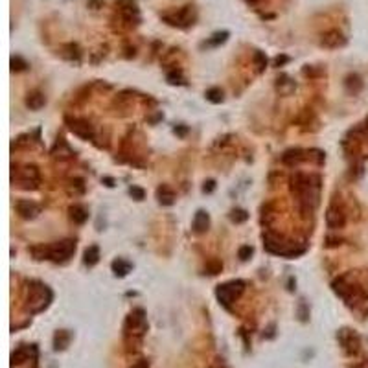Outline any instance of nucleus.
Instances as JSON below:
<instances>
[{"label":"nucleus","instance_id":"1","mask_svg":"<svg viewBox=\"0 0 368 368\" xmlns=\"http://www.w3.org/2000/svg\"><path fill=\"white\" fill-rule=\"evenodd\" d=\"M30 252L35 256V260H52L56 263H65L76 252V241L63 239L52 245H37V247H32Z\"/></svg>","mask_w":368,"mask_h":368},{"label":"nucleus","instance_id":"2","mask_svg":"<svg viewBox=\"0 0 368 368\" xmlns=\"http://www.w3.org/2000/svg\"><path fill=\"white\" fill-rule=\"evenodd\" d=\"M26 309L30 313H41L48 307L52 302V291L48 285L41 282H30L28 283V294H26Z\"/></svg>","mask_w":368,"mask_h":368},{"label":"nucleus","instance_id":"3","mask_svg":"<svg viewBox=\"0 0 368 368\" xmlns=\"http://www.w3.org/2000/svg\"><path fill=\"white\" fill-rule=\"evenodd\" d=\"M162 21H164L166 24L173 26V28L186 30V28H190V26H193L195 21H197V10H195V6H192V4H186V6L177 8V10L164 12L162 13Z\"/></svg>","mask_w":368,"mask_h":368},{"label":"nucleus","instance_id":"4","mask_svg":"<svg viewBox=\"0 0 368 368\" xmlns=\"http://www.w3.org/2000/svg\"><path fill=\"white\" fill-rule=\"evenodd\" d=\"M243 289H245L243 280H230V282H225V283H221V285H217L215 296H217V300H219L225 307H230V304L236 302V298L243 293Z\"/></svg>","mask_w":368,"mask_h":368},{"label":"nucleus","instance_id":"5","mask_svg":"<svg viewBox=\"0 0 368 368\" xmlns=\"http://www.w3.org/2000/svg\"><path fill=\"white\" fill-rule=\"evenodd\" d=\"M125 335H133V337H142L144 331L147 329V320L144 309H135L131 313L127 320H125Z\"/></svg>","mask_w":368,"mask_h":368},{"label":"nucleus","instance_id":"6","mask_svg":"<svg viewBox=\"0 0 368 368\" xmlns=\"http://www.w3.org/2000/svg\"><path fill=\"white\" fill-rule=\"evenodd\" d=\"M39 181V170L35 166H24L23 170L17 171V184L23 190H37Z\"/></svg>","mask_w":368,"mask_h":368},{"label":"nucleus","instance_id":"7","mask_svg":"<svg viewBox=\"0 0 368 368\" xmlns=\"http://www.w3.org/2000/svg\"><path fill=\"white\" fill-rule=\"evenodd\" d=\"M68 129L72 131L74 135H78L83 140H92L94 138V127H92L87 120L81 118H67Z\"/></svg>","mask_w":368,"mask_h":368},{"label":"nucleus","instance_id":"8","mask_svg":"<svg viewBox=\"0 0 368 368\" xmlns=\"http://www.w3.org/2000/svg\"><path fill=\"white\" fill-rule=\"evenodd\" d=\"M326 223H328V227L333 228V230L342 228L344 227V223H346V215L342 214V210L331 204V206L326 210Z\"/></svg>","mask_w":368,"mask_h":368},{"label":"nucleus","instance_id":"9","mask_svg":"<svg viewBox=\"0 0 368 368\" xmlns=\"http://www.w3.org/2000/svg\"><path fill=\"white\" fill-rule=\"evenodd\" d=\"M320 45L326 46V48H340V46L346 45V37L340 34L339 30H329L322 35Z\"/></svg>","mask_w":368,"mask_h":368},{"label":"nucleus","instance_id":"10","mask_svg":"<svg viewBox=\"0 0 368 368\" xmlns=\"http://www.w3.org/2000/svg\"><path fill=\"white\" fill-rule=\"evenodd\" d=\"M15 208H17V214L21 217H24V219H34L41 212L39 204L32 203V201H17Z\"/></svg>","mask_w":368,"mask_h":368},{"label":"nucleus","instance_id":"11","mask_svg":"<svg viewBox=\"0 0 368 368\" xmlns=\"http://www.w3.org/2000/svg\"><path fill=\"white\" fill-rule=\"evenodd\" d=\"M30 357L32 359L37 357V348L35 346H21L19 350L12 353V362L13 364H23L24 361H30Z\"/></svg>","mask_w":368,"mask_h":368},{"label":"nucleus","instance_id":"12","mask_svg":"<svg viewBox=\"0 0 368 368\" xmlns=\"http://www.w3.org/2000/svg\"><path fill=\"white\" fill-rule=\"evenodd\" d=\"M339 337L348 353H355V351L359 350V337H357L355 333H351L350 329H342L339 333Z\"/></svg>","mask_w":368,"mask_h":368},{"label":"nucleus","instance_id":"13","mask_svg":"<svg viewBox=\"0 0 368 368\" xmlns=\"http://www.w3.org/2000/svg\"><path fill=\"white\" fill-rule=\"evenodd\" d=\"M193 232L195 234H204L210 227V217L204 210H197V214L193 217Z\"/></svg>","mask_w":368,"mask_h":368},{"label":"nucleus","instance_id":"14","mask_svg":"<svg viewBox=\"0 0 368 368\" xmlns=\"http://www.w3.org/2000/svg\"><path fill=\"white\" fill-rule=\"evenodd\" d=\"M52 155H54V157H57V159L65 160V159H72L74 151H72V147L68 146L67 142L63 140V138H59V140L56 142V147H54Z\"/></svg>","mask_w":368,"mask_h":368},{"label":"nucleus","instance_id":"15","mask_svg":"<svg viewBox=\"0 0 368 368\" xmlns=\"http://www.w3.org/2000/svg\"><path fill=\"white\" fill-rule=\"evenodd\" d=\"M157 197H159V203L162 206H171V204L175 203V193H173V190L170 186H166V184L157 190Z\"/></svg>","mask_w":368,"mask_h":368},{"label":"nucleus","instance_id":"16","mask_svg":"<svg viewBox=\"0 0 368 368\" xmlns=\"http://www.w3.org/2000/svg\"><path fill=\"white\" fill-rule=\"evenodd\" d=\"M61 56L68 61H80L81 59V50L78 45H74V43H68L61 48Z\"/></svg>","mask_w":368,"mask_h":368},{"label":"nucleus","instance_id":"17","mask_svg":"<svg viewBox=\"0 0 368 368\" xmlns=\"http://www.w3.org/2000/svg\"><path fill=\"white\" fill-rule=\"evenodd\" d=\"M307 157L304 155V151H300V149H289V151H285L282 157L283 164H289V166H294L298 164L300 160H306Z\"/></svg>","mask_w":368,"mask_h":368},{"label":"nucleus","instance_id":"18","mask_svg":"<svg viewBox=\"0 0 368 368\" xmlns=\"http://www.w3.org/2000/svg\"><path fill=\"white\" fill-rule=\"evenodd\" d=\"M70 219L76 223V225H83L87 219H89V214H87V210L83 208V206H80V204H74V206H70Z\"/></svg>","mask_w":368,"mask_h":368},{"label":"nucleus","instance_id":"19","mask_svg":"<svg viewBox=\"0 0 368 368\" xmlns=\"http://www.w3.org/2000/svg\"><path fill=\"white\" fill-rule=\"evenodd\" d=\"M45 96L41 94V92H32V94H28V98H26V105H28L32 111H39V109L45 107Z\"/></svg>","mask_w":368,"mask_h":368},{"label":"nucleus","instance_id":"20","mask_svg":"<svg viewBox=\"0 0 368 368\" xmlns=\"http://www.w3.org/2000/svg\"><path fill=\"white\" fill-rule=\"evenodd\" d=\"M111 269H113V272L116 276H127L131 271V263L122 260V258H118V260H114L113 263H111Z\"/></svg>","mask_w":368,"mask_h":368},{"label":"nucleus","instance_id":"21","mask_svg":"<svg viewBox=\"0 0 368 368\" xmlns=\"http://www.w3.org/2000/svg\"><path fill=\"white\" fill-rule=\"evenodd\" d=\"M83 261H85V265H89V267L96 265L98 261H100V249H98V245H91V247L85 250Z\"/></svg>","mask_w":368,"mask_h":368},{"label":"nucleus","instance_id":"22","mask_svg":"<svg viewBox=\"0 0 368 368\" xmlns=\"http://www.w3.org/2000/svg\"><path fill=\"white\" fill-rule=\"evenodd\" d=\"M228 37H230V32H227V30L215 32V34H212V37L204 43V46H219V45H223V43H227Z\"/></svg>","mask_w":368,"mask_h":368},{"label":"nucleus","instance_id":"23","mask_svg":"<svg viewBox=\"0 0 368 368\" xmlns=\"http://www.w3.org/2000/svg\"><path fill=\"white\" fill-rule=\"evenodd\" d=\"M68 342H70V333L68 331H57L56 337H54V348L56 350H65L68 346Z\"/></svg>","mask_w":368,"mask_h":368},{"label":"nucleus","instance_id":"24","mask_svg":"<svg viewBox=\"0 0 368 368\" xmlns=\"http://www.w3.org/2000/svg\"><path fill=\"white\" fill-rule=\"evenodd\" d=\"M206 100L212 103H221L223 102V91L221 89H217V87H214V89H208L206 91Z\"/></svg>","mask_w":368,"mask_h":368},{"label":"nucleus","instance_id":"25","mask_svg":"<svg viewBox=\"0 0 368 368\" xmlns=\"http://www.w3.org/2000/svg\"><path fill=\"white\" fill-rule=\"evenodd\" d=\"M30 65L26 61H24L21 56H13L12 57V70L13 72H23V70H26Z\"/></svg>","mask_w":368,"mask_h":368},{"label":"nucleus","instance_id":"26","mask_svg":"<svg viewBox=\"0 0 368 368\" xmlns=\"http://www.w3.org/2000/svg\"><path fill=\"white\" fill-rule=\"evenodd\" d=\"M168 81H170L171 85H182L184 83V78H182V72L181 70H171V72H168Z\"/></svg>","mask_w":368,"mask_h":368},{"label":"nucleus","instance_id":"27","mask_svg":"<svg viewBox=\"0 0 368 368\" xmlns=\"http://www.w3.org/2000/svg\"><path fill=\"white\" fill-rule=\"evenodd\" d=\"M254 65H256V68H258V70H263V68L267 67V57H265V54H263V52H260V50H256L254 52Z\"/></svg>","mask_w":368,"mask_h":368},{"label":"nucleus","instance_id":"28","mask_svg":"<svg viewBox=\"0 0 368 368\" xmlns=\"http://www.w3.org/2000/svg\"><path fill=\"white\" fill-rule=\"evenodd\" d=\"M230 219L234 221V223H245V221L249 219V214L245 212V210H232V214H230Z\"/></svg>","mask_w":368,"mask_h":368},{"label":"nucleus","instance_id":"29","mask_svg":"<svg viewBox=\"0 0 368 368\" xmlns=\"http://www.w3.org/2000/svg\"><path fill=\"white\" fill-rule=\"evenodd\" d=\"M252 252H254V249H252L250 245H243V247L239 249V252H238L239 260L247 261V260H249V258H250V256H252Z\"/></svg>","mask_w":368,"mask_h":368},{"label":"nucleus","instance_id":"30","mask_svg":"<svg viewBox=\"0 0 368 368\" xmlns=\"http://www.w3.org/2000/svg\"><path fill=\"white\" fill-rule=\"evenodd\" d=\"M221 269H223V265H221L219 261H208V263H206L208 274H217V272H221Z\"/></svg>","mask_w":368,"mask_h":368},{"label":"nucleus","instance_id":"31","mask_svg":"<svg viewBox=\"0 0 368 368\" xmlns=\"http://www.w3.org/2000/svg\"><path fill=\"white\" fill-rule=\"evenodd\" d=\"M129 193L133 195V199H136V201H142V199L146 197V192H144L142 188H138V186H133V188H131Z\"/></svg>","mask_w":368,"mask_h":368},{"label":"nucleus","instance_id":"32","mask_svg":"<svg viewBox=\"0 0 368 368\" xmlns=\"http://www.w3.org/2000/svg\"><path fill=\"white\" fill-rule=\"evenodd\" d=\"M103 4H105V0H87V6L91 10H102Z\"/></svg>","mask_w":368,"mask_h":368},{"label":"nucleus","instance_id":"33","mask_svg":"<svg viewBox=\"0 0 368 368\" xmlns=\"http://www.w3.org/2000/svg\"><path fill=\"white\" fill-rule=\"evenodd\" d=\"M287 61H289L287 56H278L276 59H274V67H282V65H285Z\"/></svg>","mask_w":368,"mask_h":368},{"label":"nucleus","instance_id":"34","mask_svg":"<svg viewBox=\"0 0 368 368\" xmlns=\"http://www.w3.org/2000/svg\"><path fill=\"white\" fill-rule=\"evenodd\" d=\"M214 188H215V182L214 181H208V182H206V184H204V188H203V190H204V192H212V190H214Z\"/></svg>","mask_w":368,"mask_h":368},{"label":"nucleus","instance_id":"35","mask_svg":"<svg viewBox=\"0 0 368 368\" xmlns=\"http://www.w3.org/2000/svg\"><path fill=\"white\" fill-rule=\"evenodd\" d=\"M133 368H149V366H147V361H138Z\"/></svg>","mask_w":368,"mask_h":368},{"label":"nucleus","instance_id":"36","mask_svg":"<svg viewBox=\"0 0 368 368\" xmlns=\"http://www.w3.org/2000/svg\"><path fill=\"white\" fill-rule=\"evenodd\" d=\"M245 2H247V4H250V6H254V4H258L260 0H245Z\"/></svg>","mask_w":368,"mask_h":368},{"label":"nucleus","instance_id":"37","mask_svg":"<svg viewBox=\"0 0 368 368\" xmlns=\"http://www.w3.org/2000/svg\"><path fill=\"white\" fill-rule=\"evenodd\" d=\"M105 182H107V186H114V184H113V179H105Z\"/></svg>","mask_w":368,"mask_h":368}]
</instances>
